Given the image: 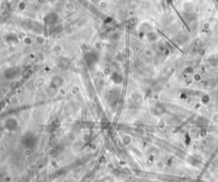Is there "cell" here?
Here are the masks:
<instances>
[{"mask_svg":"<svg viewBox=\"0 0 218 182\" xmlns=\"http://www.w3.org/2000/svg\"><path fill=\"white\" fill-rule=\"evenodd\" d=\"M212 120L215 122V123H217L218 124V114H215L213 117H212Z\"/></svg>","mask_w":218,"mask_h":182,"instance_id":"obj_2","label":"cell"},{"mask_svg":"<svg viewBox=\"0 0 218 182\" xmlns=\"http://www.w3.org/2000/svg\"><path fill=\"white\" fill-rule=\"evenodd\" d=\"M5 125L9 130H14L17 126V122L15 119H9V120H7Z\"/></svg>","mask_w":218,"mask_h":182,"instance_id":"obj_1","label":"cell"}]
</instances>
